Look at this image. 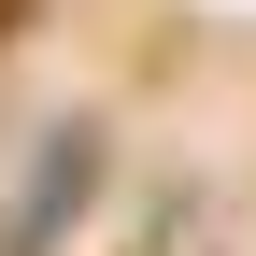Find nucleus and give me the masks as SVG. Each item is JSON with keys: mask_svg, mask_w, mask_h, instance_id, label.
<instances>
[{"mask_svg": "<svg viewBox=\"0 0 256 256\" xmlns=\"http://www.w3.org/2000/svg\"><path fill=\"white\" fill-rule=\"evenodd\" d=\"M100 171H114V128L100 114H57V128H28V156H14V200H0V256H57L100 214Z\"/></svg>", "mask_w": 256, "mask_h": 256, "instance_id": "obj_1", "label": "nucleus"}]
</instances>
